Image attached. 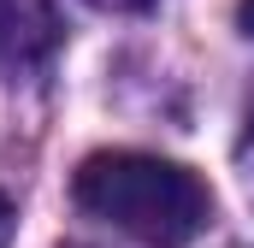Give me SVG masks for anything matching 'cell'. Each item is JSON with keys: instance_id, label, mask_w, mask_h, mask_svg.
Here are the masks:
<instances>
[{"instance_id": "obj_1", "label": "cell", "mask_w": 254, "mask_h": 248, "mask_svg": "<svg viewBox=\"0 0 254 248\" xmlns=\"http://www.w3.org/2000/svg\"><path fill=\"white\" fill-rule=\"evenodd\" d=\"M71 195L83 213L107 219L113 231H125L148 248H184L213 219V195L190 166H172V160L136 154V148L89 154L77 166Z\"/></svg>"}, {"instance_id": "obj_2", "label": "cell", "mask_w": 254, "mask_h": 248, "mask_svg": "<svg viewBox=\"0 0 254 248\" xmlns=\"http://www.w3.org/2000/svg\"><path fill=\"white\" fill-rule=\"evenodd\" d=\"M60 42L65 18L54 0H0V83H30Z\"/></svg>"}, {"instance_id": "obj_3", "label": "cell", "mask_w": 254, "mask_h": 248, "mask_svg": "<svg viewBox=\"0 0 254 248\" xmlns=\"http://www.w3.org/2000/svg\"><path fill=\"white\" fill-rule=\"evenodd\" d=\"M237 172H243V189H249V201H254V113L243 124V136H237Z\"/></svg>"}, {"instance_id": "obj_4", "label": "cell", "mask_w": 254, "mask_h": 248, "mask_svg": "<svg viewBox=\"0 0 254 248\" xmlns=\"http://www.w3.org/2000/svg\"><path fill=\"white\" fill-rule=\"evenodd\" d=\"M6 237H12V201L0 195V248H6Z\"/></svg>"}, {"instance_id": "obj_5", "label": "cell", "mask_w": 254, "mask_h": 248, "mask_svg": "<svg viewBox=\"0 0 254 248\" xmlns=\"http://www.w3.org/2000/svg\"><path fill=\"white\" fill-rule=\"evenodd\" d=\"M89 6H107V12H136V6H148V0H89Z\"/></svg>"}, {"instance_id": "obj_6", "label": "cell", "mask_w": 254, "mask_h": 248, "mask_svg": "<svg viewBox=\"0 0 254 248\" xmlns=\"http://www.w3.org/2000/svg\"><path fill=\"white\" fill-rule=\"evenodd\" d=\"M237 18H243V30L254 36V0H243V6H237Z\"/></svg>"}]
</instances>
